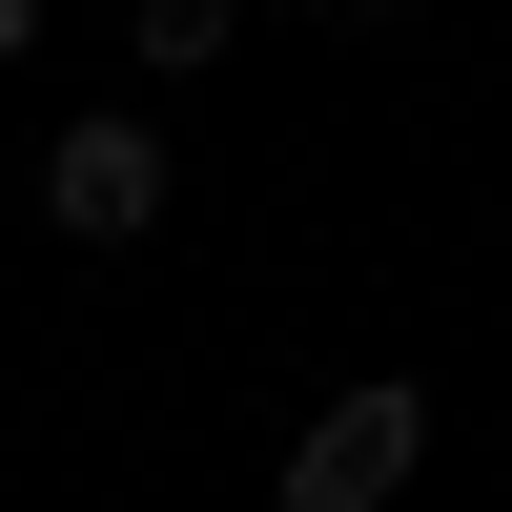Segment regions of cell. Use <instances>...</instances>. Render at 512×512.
Segmentation results:
<instances>
[{"mask_svg":"<svg viewBox=\"0 0 512 512\" xmlns=\"http://www.w3.org/2000/svg\"><path fill=\"white\" fill-rule=\"evenodd\" d=\"M410 472H431V390L410 369H369V390H328L308 431H287V512H410Z\"/></svg>","mask_w":512,"mask_h":512,"instance_id":"cell-1","label":"cell"},{"mask_svg":"<svg viewBox=\"0 0 512 512\" xmlns=\"http://www.w3.org/2000/svg\"><path fill=\"white\" fill-rule=\"evenodd\" d=\"M164 185H185V164H164V123H144V103H82L62 144H41V226H62V246H144V226H164Z\"/></svg>","mask_w":512,"mask_h":512,"instance_id":"cell-2","label":"cell"},{"mask_svg":"<svg viewBox=\"0 0 512 512\" xmlns=\"http://www.w3.org/2000/svg\"><path fill=\"white\" fill-rule=\"evenodd\" d=\"M123 41H144V82H205L246 41V0H123Z\"/></svg>","mask_w":512,"mask_h":512,"instance_id":"cell-3","label":"cell"},{"mask_svg":"<svg viewBox=\"0 0 512 512\" xmlns=\"http://www.w3.org/2000/svg\"><path fill=\"white\" fill-rule=\"evenodd\" d=\"M0 62H41V0H0Z\"/></svg>","mask_w":512,"mask_h":512,"instance_id":"cell-4","label":"cell"},{"mask_svg":"<svg viewBox=\"0 0 512 512\" xmlns=\"http://www.w3.org/2000/svg\"><path fill=\"white\" fill-rule=\"evenodd\" d=\"M349 21H390V0H349Z\"/></svg>","mask_w":512,"mask_h":512,"instance_id":"cell-5","label":"cell"}]
</instances>
